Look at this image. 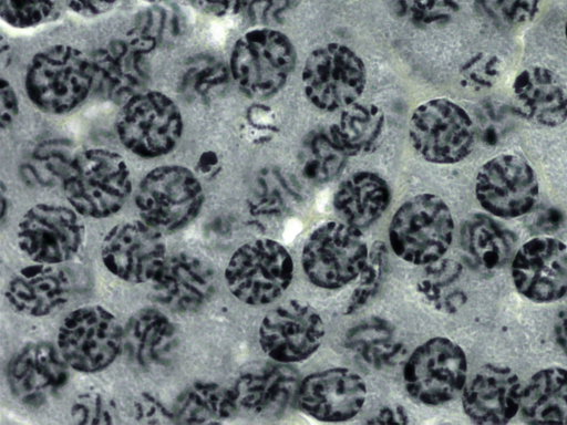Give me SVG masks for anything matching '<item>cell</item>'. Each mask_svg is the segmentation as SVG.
<instances>
[{
	"mask_svg": "<svg viewBox=\"0 0 567 425\" xmlns=\"http://www.w3.org/2000/svg\"><path fill=\"white\" fill-rule=\"evenodd\" d=\"M93 86L92 60L68 44L39 51L30 61L24 77L25 93L32 104L53 115L74 110Z\"/></svg>",
	"mask_w": 567,
	"mask_h": 425,
	"instance_id": "6da1fadb",
	"label": "cell"
},
{
	"mask_svg": "<svg viewBox=\"0 0 567 425\" xmlns=\"http://www.w3.org/2000/svg\"><path fill=\"white\" fill-rule=\"evenodd\" d=\"M183 17L175 9L165 6H154L141 11L133 29L162 44L177 38L183 29Z\"/></svg>",
	"mask_w": 567,
	"mask_h": 425,
	"instance_id": "8d00e7d4",
	"label": "cell"
},
{
	"mask_svg": "<svg viewBox=\"0 0 567 425\" xmlns=\"http://www.w3.org/2000/svg\"><path fill=\"white\" fill-rule=\"evenodd\" d=\"M120 0H64L73 12L83 17H96L113 9Z\"/></svg>",
	"mask_w": 567,
	"mask_h": 425,
	"instance_id": "c3c4849f",
	"label": "cell"
},
{
	"mask_svg": "<svg viewBox=\"0 0 567 425\" xmlns=\"http://www.w3.org/2000/svg\"><path fill=\"white\" fill-rule=\"evenodd\" d=\"M62 0H0L1 19L18 29L32 28L54 19Z\"/></svg>",
	"mask_w": 567,
	"mask_h": 425,
	"instance_id": "d590c367",
	"label": "cell"
},
{
	"mask_svg": "<svg viewBox=\"0 0 567 425\" xmlns=\"http://www.w3.org/2000/svg\"><path fill=\"white\" fill-rule=\"evenodd\" d=\"M391 190L379 174L358 172L346 178L333 196V208L342 221L358 228L375 222L388 209Z\"/></svg>",
	"mask_w": 567,
	"mask_h": 425,
	"instance_id": "4316f807",
	"label": "cell"
},
{
	"mask_svg": "<svg viewBox=\"0 0 567 425\" xmlns=\"http://www.w3.org/2000/svg\"><path fill=\"white\" fill-rule=\"evenodd\" d=\"M69 367L59 348L52 343H27L8 364L9 390L19 403L40 407L68 383Z\"/></svg>",
	"mask_w": 567,
	"mask_h": 425,
	"instance_id": "d6986e66",
	"label": "cell"
},
{
	"mask_svg": "<svg viewBox=\"0 0 567 425\" xmlns=\"http://www.w3.org/2000/svg\"><path fill=\"white\" fill-rule=\"evenodd\" d=\"M542 0H475L480 12L493 23L512 28L530 22Z\"/></svg>",
	"mask_w": 567,
	"mask_h": 425,
	"instance_id": "74e56055",
	"label": "cell"
},
{
	"mask_svg": "<svg viewBox=\"0 0 567 425\" xmlns=\"http://www.w3.org/2000/svg\"><path fill=\"white\" fill-rule=\"evenodd\" d=\"M292 276L290 253L271 239H256L240 246L225 270L231 294L249 305H265L281 297Z\"/></svg>",
	"mask_w": 567,
	"mask_h": 425,
	"instance_id": "8992f818",
	"label": "cell"
},
{
	"mask_svg": "<svg viewBox=\"0 0 567 425\" xmlns=\"http://www.w3.org/2000/svg\"><path fill=\"white\" fill-rule=\"evenodd\" d=\"M101 257L105 268L130 283L153 281L167 255L163 234L143 220L115 225L104 236Z\"/></svg>",
	"mask_w": 567,
	"mask_h": 425,
	"instance_id": "2e32d148",
	"label": "cell"
},
{
	"mask_svg": "<svg viewBox=\"0 0 567 425\" xmlns=\"http://www.w3.org/2000/svg\"><path fill=\"white\" fill-rule=\"evenodd\" d=\"M157 45L132 28L123 38L100 48L91 58L93 87L106 100L123 104L145 91L150 79L147 55Z\"/></svg>",
	"mask_w": 567,
	"mask_h": 425,
	"instance_id": "5bb4252c",
	"label": "cell"
},
{
	"mask_svg": "<svg viewBox=\"0 0 567 425\" xmlns=\"http://www.w3.org/2000/svg\"><path fill=\"white\" fill-rule=\"evenodd\" d=\"M475 132L467 112L445 97L421 103L409 121L412 147L433 164H455L466 158L473 151Z\"/></svg>",
	"mask_w": 567,
	"mask_h": 425,
	"instance_id": "52a82bcc",
	"label": "cell"
},
{
	"mask_svg": "<svg viewBox=\"0 0 567 425\" xmlns=\"http://www.w3.org/2000/svg\"><path fill=\"white\" fill-rule=\"evenodd\" d=\"M386 257L388 249L384 242L375 241L370 248L365 265L359 274V283L349 298L346 314L354 313L375 296L384 276Z\"/></svg>",
	"mask_w": 567,
	"mask_h": 425,
	"instance_id": "e575fe53",
	"label": "cell"
},
{
	"mask_svg": "<svg viewBox=\"0 0 567 425\" xmlns=\"http://www.w3.org/2000/svg\"><path fill=\"white\" fill-rule=\"evenodd\" d=\"M301 81L307 100L316 108L342 111L362 95L367 69L353 50L331 42L311 51L303 64Z\"/></svg>",
	"mask_w": 567,
	"mask_h": 425,
	"instance_id": "9c48e42d",
	"label": "cell"
},
{
	"mask_svg": "<svg viewBox=\"0 0 567 425\" xmlns=\"http://www.w3.org/2000/svg\"><path fill=\"white\" fill-rule=\"evenodd\" d=\"M519 414L526 423L567 424V370L537 371L522 390Z\"/></svg>",
	"mask_w": 567,
	"mask_h": 425,
	"instance_id": "83f0119b",
	"label": "cell"
},
{
	"mask_svg": "<svg viewBox=\"0 0 567 425\" xmlns=\"http://www.w3.org/2000/svg\"><path fill=\"white\" fill-rule=\"evenodd\" d=\"M392 324L381 318H369L351 328L346 334L347 348L363 354L393 342Z\"/></svg>",
	"mask_w": 567,
	"mask_h": 425,
	"instance_id": "b9f144b4",
	"label": "cell"
},
{
	"mask_svg": "<svg viewBox=\"0 0 567 425\" xmlns=\"http://www.w3.org/2000/svg\"><path fill=\"white\" fill-rule=\"evenodd\" d=\"M73 208L38 204L22 216L18 226L20 249L37 263L61 265L79 251L84 226Z\"/></svg>",
	"mask_w": 567,
	"mask_h": 425,
	"instance_id": "9a60e30c",
	"label": "cell"
},
{
	"mask_svg": "<svg viewBox=\"0 0 567 425\" xmlns=\"http://www.w3.org/2000/svg\"><path fill=\"white\" fill-rule=\"evenodd\" d=\"M475 196L488 214L504 219L529 212L539 196L532 165L517 154H499L487 160L475 178Z\"/></svg>",
	"mask_w": 567,
	"mask_h": 425,
	"instance_id": "4fadbf2b",
	"label": "cell"
},
{
	"mask_svg": "<svg viewBox=\"0 0 567 425\" xmlns=\"http://www.w3.org/2000/svg\"><path fill=\"white\" fill-rule=\"evenodd\" d=\"M19 113V102L17 94L11 84L6 80H1L0 89V122L1 128H8L16 120Z\"/></svg>",
	"mask_w": 567,
	"mask_h": 425,
	"instance_id": "bcb514c9",
	"label": "cell"
},
{
	"mask_svg": "<svg viewBox=\"0 0 567 425\" xmlns=\"http://www.w3.org/2000/svg\"><path fill=\"white\" fill-rule=\"evenodd\" d=\"M58 348L73 370H104L123 348V329L116 317L101 305H84L70 312L58 331Z\"/></svg>",
	"mask_w": 567,
	"mask_h": 425,
	"instance_id": "8fae6325",
	"label": "cell"
},
{
	"mask_svg": "<svg viewBox=\"0 0 567 425\" xmlns=\"http://www.w3.org/2000/svg\"><path fill=\"white\" fill-rule=\"evenodd\" d=\"M467 359L452 340L435 336L419 345L403 369V383L415 401L439 406L457 396L466 384Z\"/></svg>",
	"mask_w": 567,
	"mask_h": 425,
	"instance_id": "7c38bea8",
	"label": "cell"
},
{
	"mask_svg": "<svg viewBox=\"0 0 567 425\" xmlns=\"http://www.w3.org/2000/svg\"><path fill=\"white\" fill-rule=\"evenodd\" d=\"M462 0H396L400 13L416 25L429 27L450 21Z\"/></svg>",
	"mask_w": 567,
	"mask_h": 425,
	"instance_id": "60d3db41",
	"label": "cell"
},
{
	"mask_svg": "<svg viewBox=\"0 0 567 425\" xmlns=\"http://www.w3.org/2000/svg\"><path fill=\"white\" fill-rule=\"evenodd\" d=\"M73 283L59 265L37 263L20 269L8 282L6 298L17 312L43 317L68 302Z\"/></svg>",
	"mask_w": 567,
	"mask_h": 425,
	"instance_id": "603a6c76",
	"label": "cell"
},
{
	"mask_svg": "<svg viewBox=\"0 0 567 425\" xmlns=\"http://www.w3.org/2000/svg\"><path fill=\"white\" fill-rule=\"evenodd\" d=\"M122 144L143 158L168 154L183 132L182 113L175 102L158 91H143L123 105L116 121Z\"/></svg>",
	"mask_w": 567,
	"mask_h": 425,
	"instance_id": "30bf717a",
	"label": "cell"
},
{
	"mask_svg": "<svg viewBox=\"0 0 567 425\" xmlns=\"http://www.w3.org/2000/svg\"><path fill=\"white\" fill-rule=\"evenodd\" d=\"M501 73V61L491 53L480 52L461 68L460 74L464 85L473 90L492 87Z\"/></svg>",
	"mask_w": 567,
	"mask_h": 425,
	"instance_id": "7bdbcfd3",
	"label": "cell"
},
{
	"mask_svg": "<svg viewBox=\"0 0 567 425\" xmlns=\"http://www.w3.org/2000/svg\"><path fill=\"white\" fill-rule=\"evenodd\" d=\"M133 415L143 424L175 423L172 407L168 408L157 396L142 392L133 403Z\"/></svg>",
	"mask_w": 567,
	"mask_h": 425,
	"instance_id": "f6af8a7d",
	"label": "cell"
},
{
	"mask_svg": "<svg viewBox=\"0 0 567 425\" xmlns=\"http://www.w3.org/2000/svg\"><path fill=\"white\" fill-rule=\"evenodd\" d=\"M565 40H566V44H567V17H566V22H565Z\"/></svg>",
	"mask_w": 567,
	"mask_h": 425,
	"instance_id": "f5cc1de1",
	"label": "cell"
},
{
	"mask_svg": "<svg viewBox=\"0 0 567 425\" xmlns=\"http://www.w3.org/2000/svg\"><path fill=\"white\" fill-rule=\"evenodd\" d=\"M554 335L556 343L567 355V305L563 308L556 317Z\"/></svg>",
	"mask_w": 567,
	"mask_h": 425,
	"instance_id": "f907efd6",
	"label": "cell"
},
{
	"mask_svg": "<svg viewBox=\"0 0 567 425\" xmlns=\"http://www.w3.org/2000/svg\"><path fill=\"white\" fill-rule=\"evenodd\" d=\"M513 105L528 122L557 127L567 120V87L551 70L530 66L514 80Z\"/></svg>",
	"mask_w": 567,
	"mask_h": 425,
	"instance_id": "cb8c5ba5",
	"label": "cell"
},
{
	"mask_svg": "<svg viewBox=\"0 0 567 425\" xmlns=\"http://www.w3.org/2000/svg\"><path fill=\"white\" fill-rule=\"evenodd\" d=\"M463 272L460 262L452 259H439L425 266L423 277L417 283V290L436 308L455 290L446 288L455 283Z\"/></svg>",
	"mask_w": 567,
	"mask_h": 425,
	"instance_id": "f35d334b",
	"label": "cell"
},
{
	"mask_svg": "<svg viewBox=\"0 0 567 425\" xmlns=\"http://www.w3.org/2000/svg\"><path fill=\"white\" fill-rule=\"evenodd\" d=\"M297 0H241L240 10L257 27L280 23Z\"/></svg>",
	"mask_w": 567,
	"mask_h": 425,
	"instance_id": "ee69618b",
	"label": "cell"
},
{
	"mask_svg": "<svg viewBox=\"0 0 567 425\" xmlns=\"http://www.w3.org/2000/svg\"><path fill=\"white\" fill-rule=\"evenodd\" d=\"M348 157L330 128H319L303 137L298 163L305 178L322 184L333 179L342 170Z\"/></svg>",
	"mask_w": 567,
	"mask_h": 425,
	"instance_id": "1f68e13d",
	"label": "cell"
},
{
	"mask_svg": "<svg viewBox=\"0 0 567 425\" xmlns=\"http://www.w3.org/2000/svg\"><path fill=\"white\" fill-rule=\"evenodd\" d=\"M453 231L447 204L434 194H420L403 203L392 216L389 241L402 260L426 266L445 255Z\"/></svg>",
	"mask_w": 567,
	"mask_h": 425,
	"instance_id": "277c9868",
	"label": "cell"
},
{
	"mask_svg": "<svg viewBox=\"0 0 567 425\" xmlns=\"http://www.w3.org/2000/svg\"><path fill=\"white\" fill-rule=\"evenodd\" d=\"M299 375L288 363H266L243 372L233 390L239 407L256 414L277 413L297 394Z\"/></svg>",
	"mask_w": 567,
	"mask_h": 425,
	"instance_id": "d4e9b609",
	"label": "cell"
},
{
	"mask_svg": "<svg viewBox=\"0 0 567 425\" xmlns=\"http://www.w3.org/2000/svg\"><path fill=\"white\" fill-rule=\"evenodd\" d=\"M7 198H6V188L4 185H1V220L3 221L7 214Z\"/></svg>",
	"mask_w": 567,
	"mask_h": 425,
	"instance_id": "816d5d0a",
	"label": "cell"
},
{
	"mask_svg": "<svg viewBox=\"0 0 567 425\" xmlns=\"http://www.w3.org/2000/svg\"><path fill=\"white\" fill-rule=\"evenodd\" d=\"M176 340L175 324L165 313L152 308L136 311L123 329L127 357L143 369L166 362Z\"/></svg>",
	"mask_w": 567,
	"mask_h": 425,
	"instance_id": "484cf974",
	"label": "cell"
},
{
	"mask_svg": "<svg viewBox=\"0 0 567 425\" xmlns=\"http://www.w3.org/2000/svg\"><path fill=\"white\" fill-rule=\"evenodd\" d=\"M238 408L233 387L209 381L188 385L172 406L175 423L181 424L220 423L231 418Z\"/></svg>",
	"mask_w": 567,
	"mask_h": 425,
	"instance_id": "f1b7e54d",
	"label": "cell"
},
{
	"mask_svg": "<svg viewBox=\"0 0 567 425\" xmlns=\"http://www.w3.org/2000/svg\"><path fill=\"white\" fill-rule=\"evenodd\" d=\"M70 415L76 424H115L120 422L118 411L113 398L93 390L83 392L75 397Z\"/></svg>",
	"mask_w": 567,
	"mask_h": 425,
	"instance_id": "ab89813d",
	"label": "cell"
},
{
	"mask_svg": "<svg viewBox=\"0 0 567 425\" xmlns=\"http://www.w3.org/2000/svg\"><path fill=\"white\" fill-rule=\"evenodd\" d=\"M229 75L230 70L216 56L198 55L186 62L181 89L189 97L204 100L224 86Z\"/></svg>",
	"mask_w": 567,
	"mask_h": 425,
	"instance_id": "836d02e7",
	"label": "cell"
},
{
	"mask_svg": "<svg viewBox=\"0 0 567 425\" xmlns=\"http://www.w3.org/2000/svg\"><path fill=\"white\" fill-rule=\"evenodd\" d=\"M74 155L60 142L47 143L37 147L22 166L25 180L40 186H51L63 182Z\"/></svg>",
	"mask_w": 567,
	"mask_h": 425,
	"instance_id": "d6a6232c",
	"label": "cell"
},
{
	"mask_svg": "<svg viewBox=\"0 0 567 425\" xmlns=\"http://www.w3.org/2000/svg\"><path fill=\"white\" fill-rule=\"evenodd\" d=\"M364 380L348 367H332L305 377L297 390L299 408L321 422H344L364 405Z\"/></svg>",
	"mask_w": 567,
	"mask_h": 425,
	"instance_id": "ffe728a7",
	"label": "cell"
},
{
	"mask_svg": "<svg viewBox=\"0 0 567 425\" xmlns=\"http://www.w3.org/2000/svg\"><path fill=\"white\" fill-rule=\"evenodd\" d=\"M371 424H406L409 423L408 414L402 406H384L379 410L377 415L367 421Z\"/></svg>",
	"mask_w": 567,
	"mask_h": 425,
	"instance_id": "681fc988",
	"label": "cell"
},
{
	"mask_svg": "<svg viewBox=\"0 0 567 425\" xmlns=\"http://www.w3.org/2000/svg\"><path fill=\"white\" fill-rule=\"evenodd\" d=\"M515 289L536 303H549L567 294V245L539 236L526 241L512 260Z\"/></svg>",
	"mask_w": 567,
	"mask_h": 425,
	"instance_id": "ac0fdd59",
	"label": "cell"
},
{
	"mask_svg": "<svg viewBox=\"0 0 567 425\" xmlns=\"http://www.w3.org/2000/svg\"><path fill=\"white\" fill-rule=\"evenodd\" d=\"M368 246L360 228L346 221H327L307 238L301 265L307 278L322 289H339L362 271Z\"/></svg>",
	"mask_w": 567,
	"mask_h": 425,
	"instance_id": "ba28073f",
	"label": "cell"
},
{
	"mask_svg": "<svg viewBox=\"0 0 567 425\" xmlns=\"http://www.w3.org/2000/svg\"><path fill=\"white\" fill-rule=\"evenodd\" d=\"M522 390L512 369L486 364L462 391L464 413L477 424H506L519 413Z\"/></svg>",
	"mask_w": 567,
	"mask_h": 425,
	"instance_id": "7402d4cb",
	"label": "cell"
},
{
	"mask_svg": "<svg viewBox=\"0 0 567 425\" xmlns=\"http://www.w3.org/2000/svg\"><path fill=\"white\" fill-rule=\"evenodd\" d=\"M258 338L260 348L272 361L295 363L320 348L324 324L311 305L289 300L264 317Z\"/></svg>",
	"mask_w": 567,
	"mask_h": 425,
	"instance_id": "e0dca14e",
	"label": "cell"
},
{
	"mask_svg": "<svg viewBox=\"0 0 567 425\" xmlns=\"http://www.w3.org/2000/svg\"><path fill=\"white\" fill-rule=\"evenodd\" d=\"M155 302L176 312H195L205 305L215 291L216 274L212 265L190 252L167 256L152 281Z\"/></svg>",
	"mask_w": 567,
	"mask_h": 425,
	"instance_id": "44dd1931",
	"label": "cell"
},
{
	"mask_svg": "<svg viewBox=\"0 0 567 425\" xmlns=\"http://www.w3.org/2000/svg\"><path fill=\"white\" fill-rule=\"evenodd\" d=\"M68 201L80 216L107 218L116 214L131 193L128 167L106 148L76 153L62 182Z\"/></svg>",
	"mask_w": 567,
	"mask_h": 425,
	"instance_id": "7a4b0ae2",
	"label": "cell"
},
{
	"mask_svg": "<svg viewBox=\"0 0 567 425\" xmlns=\"http://www.w3.org/2000/svg\"><path fill=\"white\" fill-rule=\"evenodd\" d=\"M196 175L181 165H164L140 182L135 204L141 219L162 234H172L196 219L204 205Z\"/></svg>",
	"mask_w": 567,
	"mask_h": 425,
	"instance_id": "5b68a950",
	"label": "cell"
},
{
	"mask_svg": "<svg viewBox=\"0 0 567 425\" xmlns=\"http://www.w3.org/2000/svg\"><path fill=\"white\" fill-rule=\"evenodd\" d=\"M384 127L385 116L378 105L355 102L342 110L338 122L329 128L348 156H358L378 147Z\"/></svg>",
	"mask_w": 567,
	"mask_h": 425,
	"instance_id": "4dcf8cb0",
	"label": "cell"
},
{
	"mask_svg": "<svg viewBox=\"0 0 567 425\" xmlns=\"http://www.w3.org/2000/svg\"><path fill=\"white\" fill-rule=\"evenodd\" d=\"M296 60V49L285 33L257 27L235 42L229 60L230 76L247 96L267 99L285 86Z\"/></svg>",
	"mask_w": 567,
	"mask_h": 425,
	"instance_id": "3957f363",
	"label": "cell"
},
{
	"mask_svg": "<svg viewBox=\"0 0 567 425\" xmlns=\"http://www.w3.org/2000/svg\"><path fill=\"white\" fill-rule=\"evenodd\" d=\"M200 12L214 17H228L240 11L241 0H189Z\"/></svg>",
	"mask_w": 567,
	"mask_h": 425,
	"instance_id": "7dc6e473",
	"label": "cell"
},
{
	"mask_svg": "<svg viewBox=\"0 0 567 425\" xmlns=\"http://www.w3.org/2000/svg\"><path fill=\"white\" fill-rule=\"evenodd\" d=\"M460 235L467 256L487 270L506 263L515 246L512 232L484 214L468 216L462 225Z\"/></svg>",
	"mask_w": 567,
	"mask_h": 425,
	"instance_id": "f546056e",
	"label": "cell"
},
{
	"mask_svg": "<svg viewBox=\"0 0 567 425\" xmlns=\"http://www.w3.org/2000/svg\"><path fill=\"white\" fill-rule=\"evenodd\" d=\"M147 1H151V2H157V1H164V0H147Z\"/></svg>",
	"mask_w": 567,
	"mask_h": 425,
	"instance_id": "db71d44e",
	"label": "cell"
}]
</instances>
